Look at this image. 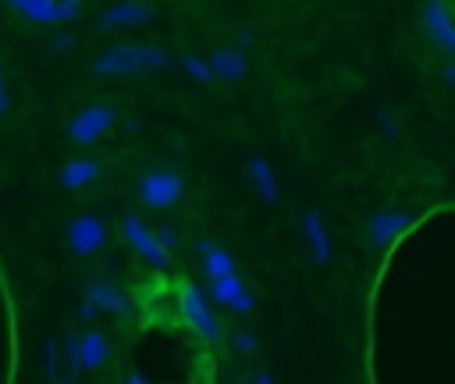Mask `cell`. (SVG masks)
<instances>
[{"label":"cell","mask_w":455,"mask_h":384,"mask_svg":"<svg viewBox=\"0 0 455 384\" xmlns=\"http://www.w3.org/2000/svg\"><path fill=\"white\" fill-rule=\"evenodd\" d=\"M85 302H92V306H96V313L132 316V299H128L121 288H114L110 281H100V277L85 284Z\"/></svg>","instance_id":"obj_10"},{"label":"cell","mask_w":455,"mask_h":384,"mask_svg":"<svg viewBox=\"0 0 455 384\" xmlns=\"http://www.w3.org/2000/svg\"><path fill=\"white\" fill-rule=\"evenodd\" d=\"M245 174H249L252 188H256L267 203H277V178H274V167H270V160H267V156H249Z\"/></svg>","instance_id":"obj_13"},{"label":"cell","mask_w":455,"mask_h":384,"mask_svg":"<svg viewBox=\"0 0 455 384\" xmlns=\"http://www.w3.org/2000/svg\"><path fill=\"white\" fill-rule=\"evenodd\" d=\"M43 366H46V380L57 384L60 380V356H57V341L53 338L43 345Z\"/></svg>","instance_id":"obj_17"},{"label":"cell","mask_w":455,"mask_h":384,"mask_svg":"<svg viewBox=\"0 0 455 384\" xmlns=\"http://www.w3.org/2000/svg\"><path fill=\"white\" fill-rule=\"evenodd\" d=\"M100 160H92V156H75V160H68L64 167H60V174H57V185L60 188H85L89 181H96L100 178Z\"/></svg>","instance_id":"obj_12"},{"label":"cell","mask_w":455,"mask_h":384,"mask_svg":"<svg viewBox=\"0 0 455 384\" xmlns=\"http://www.w3.org/2000/svg\"><path fill=\"white\" fill-rule=\"evenodd\" d=\"M210 295L217 299V306L231 309V313H238V316L252 313V306H256V299H252V292L245 288V281L238 277V270H235V274H224V277H213V281H210Z\"/></svg>","instance_id":"obj_8"},{"label":"cell","mask_w":455,"mask_h":384,"mask_svg":"<svg viewBox=\"0 0 455 384\" xmlns=\"http://www.w3.org/2000/svg\"><path fill=\"white\" fill-rule=\"evenodd\" d=\"M178 306H181V313H185V320H188V327L196 331V334H203V341H217L220 338V327H217V316H213V309L206 306V295L196 288V284H181L178 288Z\"/></svg>","instance_id":"obj_4"},{"label":"cell","mask_w":455,"mask_h":384,"mask_svg":"<svg viewBox=\"0 0 455 384\" xmlns=\"http://www.w3.org/2000/svg\"><path fill=\"white\" fill-rule=\"evenodd\" d=\"M103 242H107V228H103L100 217L78 213V217L68 220V245H71L75 256H92V252L103 249Z\"/></svg>","instance_id":"obj_6"},{"label":"cell","mask_w":455,"mask_h":384,"mask_svg":"<svg viewBox=\"0 0 455 384\" xmlns=\"http://www.w3.org/2000/svg\"><path fill=\"white\" fill-rule=\"evenodd\" d=\"M206 68H210L213 78H231V82H235V78L245 75V57H242L238 50H217Z\"/></svg>","instance_id":"obj_15"},{"label":"cell","mask_w":455,"mask_h":384,"mask_svg":"<svg viewBox=\"0 0 455 384\" xmlns=\"http://www.w3.org/2000/svg\"><path fill=\"white\" fill-rule=\"evenodd\" d=\"M164 64H167L164 50H153V46H117V50H107L96 60V71L100 75H128V71L164 68Z\"/></svg>","instance_id":"obj_2"},{"label":"cell","mask_w":455,"mask_h":384,"mask_svg":"<svg viewBox=\"0 0 455 384\" xmlns=\"http://www.w3.org/2000/svg\"><path fill=\"white\" fill-rule=\"evenodd\" d=\"M114 121H117V110H114V107H107V103L82 107V110L68 121V139H71L75 146H89V142H96V139H100Z\"/></svg>","instance_id":"obj_5"},{"label":"cell","mask_w":455,"mask_h":384,"mask_svg":"<svg viewBox=\"0 0 455 384\" xmlns=\"http://www.w3.org/2000/svg\"><path fill=\"white\" fill-rule=\"evenodd\" d=\"M412 224V217L405 210H380L366 220V242L370 245H391L398 242V235Z\"/></svg>","instance_id":"obj_9"},{"label":"cell","mask_w":455,"mask_h":384,"mask_svg":"<svg viewBox=\"0 0 455 384\" xmlns=\"http://www.w3.org/2000/svg\"><path fill=\"white\" fill-rule=\"evenodd\" d=\"M110 356V338L107 331L100 327H85V331H71L64 338V363H68V373L60 377V384H75L78 373L85 370H100Z\"/></svg>","instance_id":"obj_1"},{"label":"cell","mask_w":455,"mask_h":384,"mask_svg":"<svg viewBox=\"0 0 455 384\" xmlns=\"http://www.w3.org/2000/svg\"><path fill=\"white\" fill-rule=\"evenodd\" d=\"M231 338H235V348H238L242 356H249V352H256V334H249V331H235Z\"/></svg>","instance_id":"obj_19"},{"label":"cell","mask_w":455,"mask_h":384,"mask_svg":"<svg viewBox=\"0 0 455 384\" xmlns=\"http://www.w3.org/2000/svg\"><path fill=\"white\" fill-rule=\"evenodd\" d=\"M124 384H146V380H142V373H132V377H128Z\"/></svg>","instance_id":"obj_25"},{"label":"cell","mask_w":455,"mask_h":384,"mask_svg":"<svg viewBox=\"0 0 455 384\" xmlns=\"http://www.w3.org/2000/svg\"><path fill=\"white\" fill-rule=\"evenodd\" d=\"M153 235H156V242H160V249H164V252H167V256H171V249H174V245H178V235H174V231H171V228H167V224H164V228H156V231H153Z\"/></svg>","instance_id":"obj_21"},{"label":"cell","mask_w":455,"mask_h":384,"mask_svg":"<svg viewBox=\"0 0 455 384\" xmlns=\"http://www.w3.org/2000/svg\"><path fill=\"white\" fill-rule=\"evenodd\" d=\"M142 18H146L142 7H117V11H110L103 18V25H128V21H142Z\"/></svg>","instance_id":"obj_18"},{"label":"cell","mask_w":455,"mask_h":384,"mask_svg":"<svg viewBox=\"0 0 455 384\" xmlns=\"http://www.w3.org/2000/svg\"><path fill=\"white\" fill-rule=\"evenodd\" d=\"M181 192H185V181H181L178 171H149V174L139 178V199H142V206H149V210H167V206H174V203L181 199Z\"/></svg>","instance_id":"obj_3"},{"label":"cell","mask_w":455,"mask_h":384,"mask_svg":"<svg viewBox=\"0 0 455 384\" xmlns=\"http://www.w3.org/2000/svg\"><path fill=\"white\" fill-rule=\"evenodd\" d=\"M427 25H430V32L437 36L441 50L451 57V25H448V11H444L441 4H434V7L427 11Z\"/></svg>","instance_id":"obj_16"},{"label":"cell","mask_w":455,"mask_h":384,"mask_svg":"<svg viewBox=\"0 0 455 384\" xmlns=\"http://www.w3.org/2000/svg\"><path fill=\"white\" fill-rule=\"evenodd\" d=\"M245 384H274V373L270 370H259L252 380H245Z\"/></svg>","instance_id":"obj_23"},{"label":"cell","mask_w":455,"mask_h":384,"mask_svg":"<svg viewBox=\"0 0 455 384\" xmlns=\"http://www.w3.org/2000/svg\"><path fill=\"white\" fill-rule=\"evenodd\" d=\"M78 316H82V320H96L100 313H96V306H92V302H85V299H82V306H78Z\"/></svg>","instance_id":"obj_22"},{"label":"cell","mask_w":455,"mask_h":384,"mask_svg":"<svg viewBox=\"0 0 455 384\" xmlns=\"http://www.w3.org/2000/svg\"><path fill=\"white\" fill-rule=\"evenodd\" d=\"M121 231H124L128 245H132L146 263H153V267H167V252L160 249V242H156L153 228H146V224H142V217L124 213V217H121Z\"/></svg>","instance_id":"obj_7"},{"label":"cell","mask_w":455,"mask_h":384,"mask_svg":"<svg viewBox=\"0 0 455 384\" xmlns=\"http://www.w3.org/2000/svg\"><path fill=\"white\" fill-rule=\"evenodd\" d=\"M199 260H203V274L210 281L224 277V274H235V256L217 242H199Z\"/></svg>","instance_id":"obj_14"},{"label":"cell","mask_w":455,"mask_h":384,"mask_svg":"<svg viewBox=\"0 0 455 384\" xmlns=\"http://www.w3.org/2000/svg\"><path fill=\"white\" fill-rule=\"evenodd\" d=\"M302 235H306L309 256H313L320 267H327V263H331V235H327V228H323V217L313 213V210H306V213H302Z\"/></svg>","instance_id":"obj_11"},{"label":"cell","mask_w":455,"mask_h":384,"mask_svg":"<svg viewBox=\"0 0 455 384\" xmlns=\"http://www.w3.org/2000/svg\"><path fill=\"white\" fill-rule=\"evenodd\" d=\"M185 68H188V75H196L199 82H213V75H210V68H206L203 60H196V57H185Z\"/></svg>","instance_id":"obj_20"},{"label":"cell","mask_w":455,"mask_h":384,"mask_svg":"<svg viewBox=\"0 0 455 384\" xmlns=\"http://www.w3.org/2000/svg\"><path fill=\"white\" fill-rule=\"evenodd\" d=\"M11 110V100H7V89H4V75H0V114Z\"/></svg>","instance_id":"obj_24"}]
</instances>
